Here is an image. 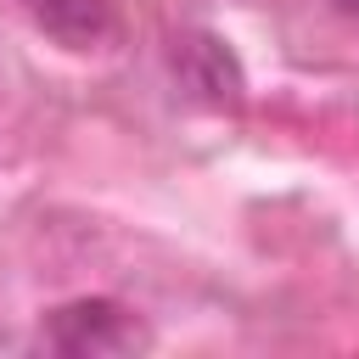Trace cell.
<instances>
[{"label":"cell","mask_w":359,"mask_h":359,"mask_svg":"<svg viewBox=\"0 0 359 359\" xmlns=\"http://www.w3.org/2000/svg\"><path fill=\"white\" fill-rule=\"evenodd\" d=\"M45 342L56 353H129L146 342V331L129 309H118L107 297H79L45 320Z\"/></svg>","instance_id":"cell-1"},{"label":"cell","mask_w":359,"mask_h":359,"mask_svg":"<svg viewBox=\"0 0 359 359\" xmlns=\"http://www.w3.org/2000/svg\"><path fill=\"white\" fill-rule=\"evenodd\" d=\"M174 73H180V84H185L191 95H202V101H213V107H224V101L241 95V67H236V56L224 50V39H213V34L180 39Z\"/></svg>","instance_id":"cell-2"},{"label":"cell","mask_w":359,"mask_h":359,"mask_svg":"<svg viewBox=\"0 0 359 359\" xmlns=\"http://www.w3.org/2000/svg\"><path fill=\"white\" fill-rule=\"evenodd\" d=\"M28 11L67 50H90L112 34V6L107 0H28Z\"/></svg>","instance_id":"cell-3"},{"label":"cell","mask_w":359,"mask_h":359,"mask_svg":"<svg viewBox=\"0 0 359 359\" xmlns=\"http://www.w3.org/2000/svg\"><path fill=\"white\" fill-rule=\"evenodd\" d=\"M337 11H348V17H359V0H331Z\"/></svg>","instance_id":"cell-4"}]
</instances>
